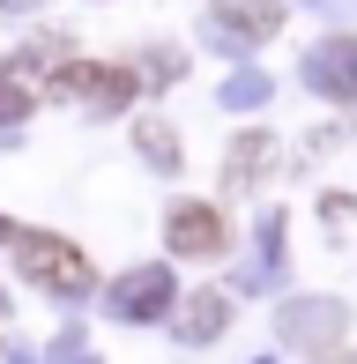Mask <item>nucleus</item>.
<instances>
[{
	"mask_svg": "<svg viewBox=\"0 0 357 364\" xmlns=\"http://www.w3.org/2000/svg\"><path fill=\"white\" fill-rule=\"evenodd\" d=\"M186 335H193V342L223 335V297H216V290H201V297H193V305H186Z\"/></svg>",
	"mask_w": 357,
	"mask_h": 364,
	"instance_id": "nucleus-4",
	"label": "nucleus"
},
{
	"mask_svg": "<svg viewBox=\"0 0 357 364\" xmlns=\"http://www.w3.org/2000/svg\"><path fill=\"white\" fill-rule=\"evenodd\" d=\"M268 171H275V141L261 134V127H253V134H238V141H231V156H223V186L246 193V186H261Z\"/></svg>",
	"mask_w": 357,
	"mask_h": 364,
	"instance_id": "nucleus-3",
	"label": "nucleus"
},
{
	"mask_svg": "<svg viewBox=\"0 0 357 364\" xmlns=\"http://www.w3.org/2000/svg\"><path fill=\"white\" fill-rule=\"evenodd\" d=\"M0 8H38V0H0Z\"/></svg>",
	"mask_w": 357,
	"mask_h": 364,
	"instance_id": "nucleus-8",
	"label": "nucleus"
},
{
	"mask_svg": "<svg viewBox=\"0 0 357 364\" xmlns=\"http://www.w3.org/2000/svg\"><path fill=\"white\" fill-rule=\"evenodd\" d=\"M164 238H171V253H223V216L208 201H178L171 208V223H164Z\"/></svg>",
	"mask_w": 357,
	"mask_h": 364,
	"instance_id": "nucleus-2",
	"label": "nucleus"
},
{
	"mask_svg": "<svg viewBox=\"0 0 357 364\" xmlns=\"http://www.w3.org/2000/svg\"><path fill=\"white\" fill-rule=\"evenodd\" d=\"M231 23L246 30V38H275V23H283V15H275V0H238Z\"/></svg>",
	"mask_w": 357,
	"mask_h": 364,
	"instance_id": "nucleus-6",
	"label": "nucleus"
},
{
	"mask_svg": "<svg viewBox=\"0 0 357 364\" xmlns=\"http://www.w3.org/2000/svg\"><path fill=\"white\" fill-rule=\"evenodd\" d=\"M15 268L30 275V283H45V290H60V297H82L97 275H90V260H82V245H68V238H53V230H15Z\"/></svg>",
	"mask_w": 357,
	"mask_h": 364,
	"instance_id": "nucleus-1",
	"label": "nucleus"
},
{
	"mask_svg": "<svg viewBox=\"0 0 357 364\" xmlns=\"http://www.w3.org/2000/svg\"><path fill=\"white\" fill-rule=\"evenodd\" d=\"M8 112H15V119H23V112H30V82L15 75L8 60H0V119H8Z\"/></svg>",
	"mask_w": 357,
	"mask_h": 364,
	"instance_id": "nucleus-7",
	"label": "nucleus"
},
{
	"mask_svg": "<svg viewBox=\"0 0 357 364\" xmlns=\"http://www.w3.org/2000/svg\"><path fill=\"white\" fill-rule=\"evenodd\" d=\"M142 156H149L156 171H171V164H178V134H171L164 119H142Z\"/></svg>",
	"mask_w": 357,
	"mask_h": 364,
	"instance_id": "nucleus-5",
	"label": "nucleus"
}]
</instances>
